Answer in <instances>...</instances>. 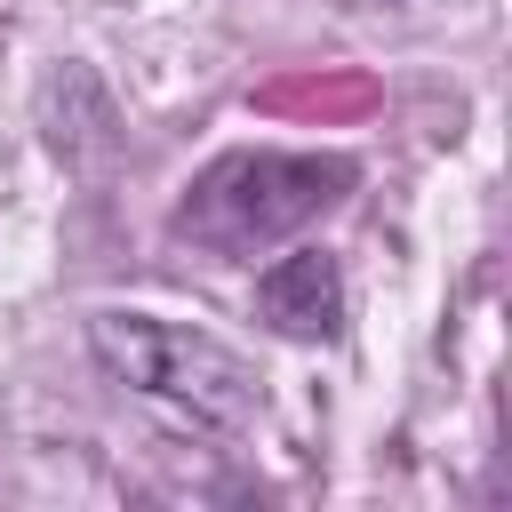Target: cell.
<instances>
[{
  "label": "cell",
  "mask_w": 512,
  "mask_h": 512,
  "mask_svg": "<svg viewBox=\"0 0 512 512\" xmlns=\"http://www.w3.org/2000/svg\"><path fill=\"white\" fill-rule=\"evenodd\" d=\"M360 184L352 152H280V144H240L216 152L184 200L168 208V232L224 256V264H256L272 248H288L304 224H320L328 208H344Z\"/></svg>",
  "instance_id": "cell-1"
},
{
  "label": "cell",
  "mask_w": 512,
  "mask_h": 512,
  "mask_svg": "<svg viewBox=\"0 0 512 512\" xmlns=\"http://www.w3.org/2000/svg\"><path fill=\"white\" fill-rule=\"evenodd\" d=\"M344 8H400V0H344Z\"/></svg>",
  "instance_id": "cell-4"
},
{
  "label": "cell",
  "mask_w": 512,
  "mask_h": 512,
  "mask_svg": "<svg viewBox=\"0 0 512 512\" xmlns=\"http://www.w3.org/2000/svg\"><path fill=\"white\" fill-rule=\"evenodd\" d=\"M256 312L288 344H336L344 336V264L328 248H280L256 272Z\"/></svg>",
  "instance_id": "cell-3"
},
{
  "label": "cell",
  "mask_w": 512,
  "mask_h": 512,
  "mask_svg": "<svg viewBox=\"0 0 512 512\" xmlns=\"http://www.w3.org/2000/svg\"><path fill=\"white\" fill-rule=\"evenodd\" d=\"M80 336H88V360H96L120 392L152 400L160 416H176V424H192V432H248V424L264 416V376H256V360H240V352H232L224 336H208V328L104 304V312H88Z\"/></svg>",
  "instance_id": "cell-2"
}]
</instances>
